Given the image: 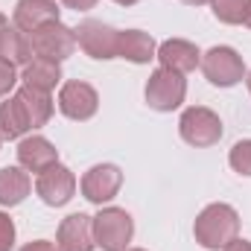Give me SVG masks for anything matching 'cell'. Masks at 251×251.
Here are the masks:
<instances>
[{
    "mask_svg": "<svg viewBox=\"0 0 251 251\" xmlns=\"http://www.w3.org/2000/svg\"><path fill=\"white\" fill-rule=\"evenodd\" d=\"M193 237L201 249L207 251H219L225 249L228 243H234L240 237V213L225 204V201H216V204H207L199 216H196V225H193Z\"/></svg>",
    "mask_w": 251,
    "mask_h": 251,
    "instance_id": "6da1fadb",
    "label": "cell"
},
{
    "mask_svg": "<svg viewBox=\"0 0 251 251\" xmlns=\"http://www.w3.org/2000/svg\"><path fill=\"white\" fill-rule=\"evenodd\" d=\"M134 237V219L123 207H102L94 216V243L102 251H126Z\"/></svg>",
    "mask_w": 251,
    "mask_h": 251,
    "instance_id": "7a4b0ae2",
    "label": "cell"
},
{
    "mask_svg": "<svg viewBox=\"0 0 251 251\" xmlns=\"http://www.w3.org/2000/svg\"><path fill=\"white\" fill-rule=\"evenodd\" d=\"M201 73L216 88H231L246 79V62L234 47H210L201 56Z\"/></svg>",
    "mask_w": 251,
    "mask_h": 251,
    "instance_id": "3957f363",
    "label": "cell"
},
{
    "mask_svg": "<svg viewBox=\"0 0 251 251\" xmlns=\"http://www.w3.org/2000/svg\"><path fill=\"white\" fill-rule=\"evenodd\" d=\"M187 97V79L176 70L158 67L146 82V102L155 111H176Z\"/></svg>",
    "mask_w": 251,
    "mask_h": 251,
    "instance_id": "277c9868",
    "label": "cell"
},
{
    "mask_svg": "<svg viewBox=\"0 0 251 251\" xmlns=\"http://www.w3.org/2000/svg\"><path fill=\"white\" fill-rule=\"evenodd\" d=\"M76 47H82L85 56L91 59H100V62H108V59H117V41H120V29L102 24V21H82L76 29Z\"/></svg>",
    "mask_w": 251,
    "mask_h": 251,
    "instance_id": "5b68a950",
    "label": "cell"
},
{
    "mask_svg": "<svg viewBox=\"0 0 251 251\" xmlns=\"http://www.w3.org/2000/svg\"><path fill=\"white\" fill-rule=\"evenodd\" d=\"M178 131H181V137L187 140L190 146L204 149V146L219 143V137H222V120H219L216 111H210L204 105H193V108H187L181 114Z\"/></svg>",
    "mask_w": 251,
    "mask_h": 251,
    "instance_id": "8992f818",
    "label": "cell"
},
{
    "mask_svg": "<svg viewBox=\"0 0 251 251\" xmlns=\"http://www.w3.org/2000/svg\"><path fill=\"white\" fill-rule=\"evenodd\" d=\"M32 50H35V59L64 62L76 50V32L70 26H64L62 21L44 24L32 32Z\"/></svg>",
    "mask_w": 251,
    "mask_h": 251,
    "instance_id": "52a82bcc",
    "label": "cell"
},
{
    "mask_svg": "<svg viewBox=\"0 0 251 251\" xmlns=\"http://www.w3.org/2000/svg\"><path fill=\"white\" fill-rule=\"evenodd\" d=\"M100 108V94L94 85L82 82V79H70L64 82L59 91V111L70 120H91Z\"/></svg>",
    "mask_w": 251,
    "mask_h": 251,
    "instance_id": "ba28073f",
    "label": "cell"
},
{
    "mask_svg": "<svg viewBox=\"0 0 251 251\" xmlns=\"http://www.w3.org/2000/svg\"><path fill=\"white\" fill-rule=\"evenodd\" d=\"M120 187H123V173L114 164H97L82 176V196L100 207L105 201H111L120 193Z\"/></svg>",
    "mask_w": 251,
    "mask_h": 251,
    "instance_id": "9c48e42d",
    "label": "cell"
},
{
    "mask_svg": "<svg viewBox=\"0 0 251 251\" xmlns=\"http://www.w3.org/2000/svg\"><path fill=\"white\" fill-rule=\"evenodd\" d=\"M35 193L41 196L44 204L50 207H64L73 193H76V176L73 170H67L64 164H53L50 170H44L35 181Z\"/></svg>",
    "mask_w": 251,
    "mask_h": 251,
    "instance_id": "30bf717a",
    "label": "cell"
},
{
    "mask_svg": "<svg viewBox=\"0 0 251 251\" xmlns=\"http://www.w3.org/2000/svg\"><path fill=\"white\" fill-rule=\"evenodd\" d=\"M56 246L59 251H94V216L85 213H70L62 219L59 234H56Z\"/></svg>",
    "mask_w": 251,
    "mask_h": 251,
    "instance_id": "8fae6325",
    "label": "cell"
},
{
    "mask_svg": "<svg viewBox=\"0 0 251 251\" xmlns=\"http://www.w3.org/2000/svg\"><path fill=\"white\" fill-rule=\"evenodd\" d=\"M18 164L26 173H38L41 176L44 170L59 164V149L47 137H41V134H29V137H24L18 143Z\"/></svg>",
    "mask_w": 251,
    "mask_h": 251,
    "instance_id": "7c38bea8",
    "label": "cell"
},
{
    "mask_svg": "<svg viewBox=\"0 0 251 251\" xmlns=\"http://www.w3.org/2000/svg\"><path fill=\"white\" fill-rule=\"evenodd\" d=\"M161 67L167 70H176V73H193L199 64H201V53L193 41H184V38H170L164 44H158V56H155Z\"/></svg>",
    "mask_w": 251,
    "mask_h": 251,
    "instance_id": "4fadbf2b",
    "label": "cell"
},
{
    "mask_svg": "<svg viewBox=\"0 0 251 251\" xmlns=\"http://www.w3.org/2000/svg\"><path fill=\"white\" fill-rule=\"evenodd\" d=\"M53 21H59V3L56 0H18L15 15H12V24L29 35L38 26L53 24Z\"/></svg>",
    "mask_w": 251,
    "mask_h": 251,
    "instance_id": "5bb4252c",
    "label": "cell"
},
{
    "mask_svg": "<svg viewBox=\"0 0 251 251\" xmlns=\"http://www.w3.org/2000/svg\"><path fill=\"white\" fill-rule=\"evenodd\" d=\"M158 56V44L143 29H123L117 41V59H126L131 64H149Z\"/></svg>",
    "mask_w": 251,
    "mask_h": 251,
    "instance_id": "9a60e30c",
    "label": "cell"
},
{
    "mask_svg": "<svg viewBox=\"0 0 251 251\" xmlns=\"http://www.w3.org/2000/svg\"><path fill=\"white\" fill-rule=\"evenodd\" d=\"M15 97H18V102H21V108H24V117H26V123H29V131L50 123V117H53V97H50V94L35 91V88H29V85H21V88L15 91Z\"/></svg>",
    "mask_w": 251,
    "mask_h": 251,
    "instance_id": "2e32d148",
    "label": "cell"
},
{
    "mask_svg": "<svg viewBox=\"0 0 251 251\" xmlns=\"http://www.w3.org/2000/svg\"><path fill=\"white\" fill-rule=\"evenodd\" d=\"M0 59L12 62L15 67H24L35 59V50H32V35L24 32L21 26L9 24L0 35Z\"/></svg>",
    "mask_w": 251,
    "mask_h": 251,
    "instance_id": "e0dca14e",
    "label": "cell"
},
{
    "mask_svg": "<svg viewBox=\"0 0 251 251\" xmlns=\"http://www.w3.org/2000/svg\"><path fill=\"white\" fill-rule=\"evenodd\" d=\"M32 190L29 173L24 167H3L0 170V204L3 207H15L21 204Z\"/></svg>",
    "mask_w": 251,
    "mask_h": 251,
    "instance_id": "ac0fdd59",
    "label": "cell"
},
{
    "mask_svg": "<svg viewBox=\"0 0 251 251\" xmlns=\"http://www.w3.org/2000/svg\"><path fill=\"white\" fill-rule=\"evenodd\" d=\"M21 79H24V85L50 94L62 82V67H59V62H50V59H32L29 64H24Z\"/></svg>",
    "mask_w": 251,
    "mask_h": 251,
    "instance_id": "d6986e66",
    "label": "cell"
},
{
    "mask_svg": "<svg viewBox=\"0 0 251 251\" xmlns=\"http://www.w3.org/2000/svg\"><path fill=\"white\" fill-rule=\"evenodd\" d=\"M29 131V123L24 117V108L18 102V97H9L6 102H0V137L3 140H18Z\"/></svg>",
    "mask_w": 251,
    "mask_h": 251,
    "instance_id": "ffe728a7",
    "label": "cell"
},
{
    "mask_svg": "<svg viewBox=\"0 0 251 251\" xmlns=\"http://www.w3.org/2000/svg\"><path fill=\"white\" fill-rule=\"evenodd\" d=\"M210 9L222 24H243L251 9V0H210Z\"/></svg>",
    "mask_w": 251,
    "mask_h": 251,
    "instance_id": "44dd1931",
    "label": "cell"
},
{
    "mask_svg": "<svg viewBox=\"0 0 251 251\" xmlns=\"http://www.w3.org/2000/svg\"><path fill=\"white\" fill-rule=\"evenodd\" d=\"M228 164H231L234 173L249 176L251 178V140H240V143L231 146V152H228Z\"/></svg>",
    "mask_w": 251,
    "mask_h": 251,
    "instance_id": "7402d4cb",
    "label": "cell"
},
{
    "mask_svg": "<svg viewBox=\"0 0 251 251\" xmlns=\"http://www.w3.org/2000/svg\"><path fill=\"white\" fill-rule=\"evenodd\" d=\"M18 85V67L6 59H0V97H6Z\"/></svg>",
    "mask_w": 251,
    "mask_h": 251,
    "instance_id": "603a6c76",
    "label": "cell"
},
{
    "mask_svg": "<svg viewBox=\"0 0 251 251\" xmlns=\"http://www.w3.org/2000/svg\"><path fill=\"white\" fill-rule=\"evenodd\" d=\"M15 249V222L9 213L0 210V251H12Z\"/></svg>",
    "mask_w": 251,
    "mask_h": 251,
    "instance_id": "cb8c5ba5",
    "label": "cell"
},
{
    "mask_svg": "<svg viewBox=\"0 0 251 251\" xmlns=\"http://www.w3.org/2000/svg\"><path fill=\"white\" fill-rule=\"evenodd\" d=\"M21 251H59V246L50 243V240H32V243H26Z\"/></svg>",
    "mask_w": 251,
    "mask_h": 251,
    "instance_id": "d4e9b609",
    "label": "cell"
},
{
    "mask_svg": "<svg viewBox=\"0 0 251 251\" xmlns=\"http://www.w3.org/2000/svg\"><path fill=\"white\" fill-rule=\"evenodd\" d=\"M67 9H76V12H85V9H94L100 0H62Z\"/></svg>",
    "mask_w": 251,
    "mask_h": 251,
    "instance_id": "484cf974",
    "label": "cell"
},
{
    "mask_svg": "<svg viewBox=\"0 0 251 251\" xmlns=\"http://www.w3.org/2000/svg\"><path fill=\"white\" fill-rule=\"evenodd\" d=\"M222 251H251V243H249V240H240V237H237L234 243H228Z\"/></svg>",
    "mask_w": 251,
    "mask_h": 251,
    "instance_id": "4316f807",
    "label": "cell"
},
{
    "mask_svg": "<svg viewBox=\"0 0 251 251\" xmlns=\"http://www.w3.org/2000/svg\"><path fill=\"white\" fill-rule=\"evenodd\" d=\"M6 26H9V18H6V15L0 12V35H3V29H6Z\"/></svg>",
    "mask_w": 251,
    "mask_h": 251,
    "instance_id": "83f0119b",
    "label": "cell"
},
{
    "mask_svg": "<svg viewBox=\"0 0 251 251\" xmlns=\"http://www.w3.org/2000/svg\"><path fill=\"white\" fill-rule=\"evenodd\" d=\"M184 3H190V6H204V3H210V0H184Z\"/></svg>",
    "mask_w": 251,
    "mask_h": 251,
    "instance_id": "f1b7e54d",
    "label": "cell"
},
{
    "mask_svg": "<svg viewBox=\"0 0 251 251\" xmlns=\"http://www.w3.org/2000/svg\"><path fill=\"white\" fill-rule=\"evenodd\" d=\"M114 3H120V6H134L137 0H114Z\"/></svg>",
    "mask_w": 251,
    "mask_h": 251,
    "instance_id": "f546056e",
    "label": "cell"
},
{
    "mask_svg": "<svg viewBox=\"0 0 251 251\" xmlns=\"http://www.w3.org/2000/svg\"><path fill=\"white\" fill-rule=\"evenodd\" d=\"M243 24H246V26L251 29V9H249V15H246V21H243Z\"/></svg>",
    "mask_w": 251,
    "mask_h": 251,
    "instance_id": "4dcf8cb0",
    "label": "cell"
},
{
    "mask_svg": "<svg viewBox=\"0 0 251 251\" xmlns=\"http://www.w3.org/2000/svg\"><path fill=\"white\" fill-rule=\"evenodd\" d=\"M249 91H251V73H249Z\"/></svg>",
    "mask_w": 251,
    "mask_h": 251,
    "instance_id": "1f68e13d",
    "label": "cell"
},
{
    "mask_svg": "<svg viewBox=\"0 0 251 251\" xmlns=\"http://www.w3.org/2000/svg\"><path fill=\"white\" fill-rule=\"evenodd\" d=\"M126 251H143V249H126Z\"/></svg>",
    "mask_w": 251,
    "mask_h": 251,
    "instance_id": "d6a6232c",
    "label": "cell"
},
{
    "mask_svg": "<svg viewBox=\"0 0 251 251\" xmlns=\"http://www.w3.org/2000/svg\"><path fill=\"white\" fill-rule=\"evenodd\" d=\"M0 143H3V137H0Z\"/></svg>",
    "mask_w": 251,
    "mask_h": 251,
    "instance_id": "836d02e7",
    "label": "cell"
}]
</instances>
